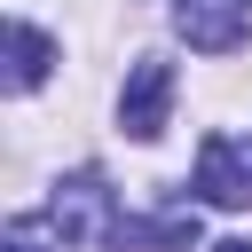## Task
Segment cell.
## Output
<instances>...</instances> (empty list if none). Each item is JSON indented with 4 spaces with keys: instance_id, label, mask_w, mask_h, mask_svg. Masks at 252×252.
<instances>
[{
    "instance_id": "obj_1",
    "label": "cell",
    "mask_w": 252,
    "mask_h": 252,
    "mask_svg": "<svg viewBox=\"0 0 252 252\" xmlns=\"http://www.w3.org/2000/svg\"><path fill=\"white\" fill-rule=\"evenodd\" d=\"M47 220H55L71 244H118V228H126V213H118L110 189H102V173H71V181H55Z\"/></svg>"
},
{
    "instance_id": "obj_2",
    "label": "cell",
    "mask_w": 252,
    "mask_h": 252,
    "mask_svg": "<svg viewBox=\"0 0 252 252\" xmlns=\"http://www.w3.org/2000/svg\"><path fill=\"white\" fill-rule=\"evenodd\" d=\"M165 118H173V63H165V55H142V63L126 71L118 126H126L134 142H158V134H165Z\"/></svg>"
},
{
    "instance_id": "obj_3",
    "label": "cell",
    "mask_w": 252,
    "mask_h": 252,
    "mask_svg": "<svg viewBox=\"0 0 252 252\" xmlns=\"http://www.w3.org/2000/svg\"><path fill=\"white\" fill-rule=\"evenodd\" d=\"M173 32L197 55H236L252 39V0H173Z\"/></svg>"
},
{
    "instance_id": "obj_4",
    "label": "cell",
    "mask_w": 252,
    "mask_h": 252,
    "mask_svg": "<svg viewBox=\"0 0 252 252\" xmlns=\"http://www.w3.org/2000/svg\"><path fill=\"white\" fill-rule=\"evenodd\" d=\"M197 197H205V205H244V197H252V165H244V150H236L228 134H213V142L197 150Z\"/></svg>"
},
{
    "instance_id": "obj_5",
    "label": "cell",
    "mask_w": 252,
    "mask_h": 252,
    "mask_svg": "<svg viewBox=\"0 0 252 252\" xmlns=\"http://www.w3.org/2000/svg\"><path fill=\"white\" fill-rule=\"evenodd\" d=\"M47 63H55V39H47L39 24H24V16H16V24H8V87H16V94H32V87L47 79Z\"/></svg>"
},
{
    "instance_id": "obj_6",
    "label": "cell",
    "mask_w": 252,
    "mask_h": 252,
    "mask_svg": "<svg viewBox=\"0 0 252 252\" xmlns=\"http://www.w3.org/2000/svg\"><path fill=\"white\" fill-rule=\"evenodd\" d=\"M63 244H71V236H63L55 220H32V213L8 220V236H0V252H63Z\"/></svg>"
},
{
    "instance_id": "obj_7",
    "label": "cell",
    "mask_w": 252,
    "mask_h": 252,
    "mask_svg": "<svg viewBox=\"0 0 252 252\" xmlns=\"http://www.w3.org/2000/svg\"><path fill=\"white\" fill-rule=\"evenodd\" d=\"M213 252H252V236H228V244H213Z\"/></svg>"
},
{
    "instance_id": "obj_8",
    "label": "cell",
    "mask_w": 252,
    "mask_h": 252,
    "mask_svg": "<svg viewBox=\"0 0 252 252\" xmlns=\"http://www.w3.org/2000/svg\"><path fill=\"white\" fill-rule=\"evenodd\" d=\"M236 150H244V165H252V134H244V142H236Z\"/></svg>"
}]
</instances>
